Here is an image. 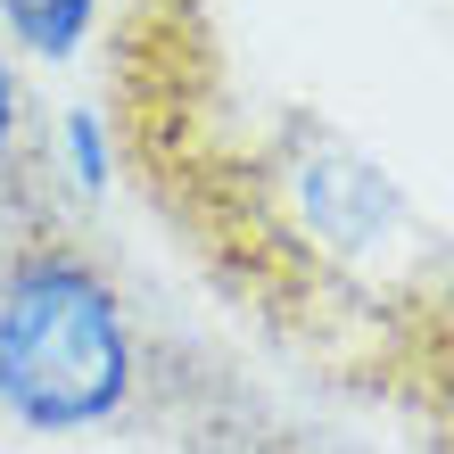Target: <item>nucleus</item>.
<instances>
[{"label": "nucleus", "instance_id": "nucleus-6", "mask_svg": "<svg viewBox=\"0 0 454 454\" xmlns=\"http://www.w3.org/2000/svg\"><path fill=\"white\" fill-rule=\"evenodd\" d=\"M446 372H454V339H446Z\"/></svg>", "mask_w": 454, "mask_h": 454}, {"label": "nucleus", "instance_id": "nucleus-2", "mask_svg": "<svg viewBox=\"0 0 454 454\" xmlns=\"http://www.w3.org/2000/svg\"><path fill=\"white\" fill-rule=\"evenodd\" d=\"M306 207H314V223H323L331 239H347V248H364L380 223H396V191L364 166V157H347V149H331L323 166H306Z\"/></svg>", "mask_w": 454, "mask_h": 454}, {"label": "nucleus", "instance_id": "nucleus-5", "mask_svg": "<svg viewBox=\"0 0 454 454\" xmlns=\"http://www.w3.org/2000/svg\"><path fill=\"white\" fill-rule=\"evenodd\" d=\"M9 132H17V83H9V67H0V157H9Z\"/></svg>", "mask_w": 454, "mask_h": 454}, {"label": "nucleus", "instance_id": "nucleus-1", "mask_svg": "<svg viewBox=\"0 0 454 454\" xmlns=\"http://www.w3.org/2000/svg\"><path fill=\"white\" fill-rule=\"evenodd\" d=\"M132 388L116 289L74 256H34L0 289V405L34 430L108 421Z\"/></svg>", "mask_w": 454, "mask_h": 454}, {"label": "nucleus", "instance_id": "nucleus-3", "mask_svg": "<svg viewBox=\"0 0 454 454\" xmlns=\"http://www.w3.org/2000/svg\"><path fill=\"white\" fill-rule=\"evenodd\" d=\"M0 17L17 25V42H34L42 59H67L91 25V0H0Z\"/></svg>", "mask_w": 454, "mask_h": 454}, {"label": "nucleus", "instance_id": "nucleus-4", "mask_svg": "<svg viewBox=\"0 0 454 454\" xmlns=\"http://www.w3.org/2000/svg\"><path fill=\"white\" fill-rule=\"evenodd\" d=\"M67 157H74V182H83V191L108 182V141H99V116H83V108L67 116Z\"/></svg>", "mask_w": 454, "mask_h": 454}]
</instances>
